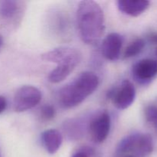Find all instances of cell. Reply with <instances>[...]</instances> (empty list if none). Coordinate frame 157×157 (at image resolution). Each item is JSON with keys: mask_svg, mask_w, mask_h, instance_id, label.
Returning a JSON list of instances; mask_svg holds the SVG:
<instances>
[{"mask_svg": "<svg viewBox=\"0 0 157 157\" xmlns=\"http://www.w3.org/2000/svg\"><path fill=\"white\" fill-rule=\"evenodd\" d=\"M67 130L68 133V136H70L71 138H79L80 136H81V126L79 122H75V121H71L67 124V126L65 127V131Z\"/></svg>", "mask_w": 157, "mask_h": 157, "instance_id": "14", "label": "cell"}, {"mask_svg": "<svg viewBox=\"0 0 157 157\" xmlns=\"http://www.w3.org/2000/svg\"><path fill=\"white\" fill-rule=\"evenodd\" d=\"M156 57H157V49H156Z\"/></svg>", "mask_w": 157, "mask_h": 157, "instance_id": "22", "label": "cell"}, {"mask_svg": "<svg viewBox=\"0 0 157 157\" xmlns=\"http://www.w3.org/2000/svg\"><path fill=\"white\" fill-rule=\"evenodd\" d=\"M7 106V101L6 98L2 96H0V113L4 111Z\"/></svg>", "mask_w": 157, "mask_h": 157, "instance_id": "17", "label": "cell"}, {"mask_svg": "<svg viewBox=\"0 0 157 157\" xmlns=\"http://www.w3.org/2000/svg\"><path fill=\"white\" fill-rule=\"evenodd\" d=\"M62 141V135L55 129L47 130L41 133V142L44 149L50 154H54L59 150Z\"/></svg>", "mask_w": 157, "mask_h": 157, "instance_id": "11", "label": "cell"}, {"mask_svg": "<svg viewBox=\"0 0 157 157\" xmlns=\"http://www.w3.org/2000/svg\"><path fill=\"white\" fill-rule=\"evenodd\" d=\"M41 58L57 64V67L49 74L48 81L58 84L65 80L75 70L81 61V54L73 48L61 47L43 54Z\"/></svg>", "mask_w": 157, "mask_h": 157, "instance_id": "3", "label": "cell"}, {"mask_svg": "<svg viewBox=\"0 0 157 157\" xmlns=\"http://www.w3.org/2000/svg\"><path fill=\"white\" fill-rule=\"evenodd\" d=\"M133 78L141 84H146L157 75V61L142 59L136 62L132 69Z\"/></svg>", "mask_w": 157, "mask_h": 157, "instance_id": "8", "label": "cell"}, {"mask_svg": "<svg viewBox=\"0 0 157 157\" xmlns=\"http://www.w3.org/2000/svg\"><path fill=\"white\" fill-rule=\"evenodd\" d=\"M150 40L153 42H157V34H153V35H150Z\"/></svg>", "mask_w": 157, "mask_h": 157, "instance_id": "19", "label": "cell"}, {"mask_svg": "<svg viewBox=\"0 0 157 157\" xmlns=\"http://www.w3.org/2000/svg\"><path fill=\"white\" fill-rule=\"evenodd\" d=\"M99 84V78L95 74L86 71L81 73L73 81L61 89L59 101L65 108L76 107L94 93Z\"/></svg>", "mask_w": 157, "mask_h": 157, "instance_id": "2", "label": "cell"}, {"mask_svg": "<svg viewBox=\"0 0 157 157\" xmlns=\"http://www.w3.org/2000/svg\"><path fill=\"white\" fill-rule=\"evenodd\" d=\"M123 45V37L118 33H110L104 38L101 45V52L105 58L116 61L121 55Z\"/></svg>", "mask_w": 157, "mask_h": 157, "instance_id": "9", "label": "cell"}, {"mask_svg": "<svg viewBox=\"0 0 157 157\" xmlns=\"http://www.w3.org/2000/svg\"><path fill=\"white\" fill-rule=\"evenodd\" d=\"M21 6L16 1L0 2V15L5 19H12L21 12Z\"/></svg>", "mask_w": 157, "mask_h": 157, "instance_id": "12", "label": "cell"}, {"mask_svg": "<svg viewBox=\"0 0 157 157\" xmlns=\"http://www.w3.org/2000/svg\"><path fill=\"white\" fill-rule=\"evenodd\" d=\"M121 157H133L131 156H121Z\"/></svg>", "mask_w": 157, "mask_h": 157, "instance_id": "21", "label": "cell"}, {"mask_svg": "<svg viewBox=\"0 0 157 157\" xmlns=\"http://www.w3.org/2000/svg\"><path fill=\"white\" fill-rule=\"evenodd\" d=\"M110 117L107 111L101 112L94 117L87 128L90 139L96 144L104 142L110 133Z\"/></svg>", "mask_w": 157, "mask_h": 157, "instance_id": "7", "label": "cell"}, {"mask_svg": "<svg viewBox=\"0 0 157 157\" xmlns=\"http://www.w3.org/2000/svg\"><path fill=\"white\" fill-rule=\"evenodd\" d=\"M2 38H1V36H0V46L2 45Z\"/></svg>", "mask_w": 157, "mask_h": 157, "instance_id": "20", "label": "cell"}, {"mask_svg": "<svg viewBox=\"0 0 157 157\" xmlns=\"http://www.w3.org/2000/svg\"><path fill=\"white\" fill-rule=\"evenodd\" d=\"M77 21L84 42L94 44L101 39L105 30V20L98 3L91 0L81 1L77 11Z\"/></svg>", "mask_w": 157, "mask_h": 157, "instance_id": "1", "label": "cell"}, {"mask_svg": "<svg viewBox=\"0 0 157 157\" xmlns=\"http://www.w3.org/2000/svg\"><path fill=\"white\" fill-rule=\"evenodd\" d=\"M145 41L142 38H137L132 41L127 48L124 53V58H130L139 55L144 48Z\"/></svg>", "mask_w": 157, "mask_h": 157, "instance_id": "13", "label": "cell"}, {"mask_svg": "<svg viewBox=\"0 0 157 157\" xmlns=\"http://www.w3.org/2000/svg\"><path fill=\"white\" fill-rule=\"evenodd\" d=\"M153 141L150 134L133 133L126 136L120 142L116 153L119 157H147L153 152Z\"/></svg>", "mask_w": 157, "mask_h": 157, "instance_id": "4", "label": "cell"}, {"mask_svg": "<svg viewBox=\"0 0 157 157\" xmlns=\"http://www.w3.org/2000/svg\"><path fill=\"white\" fill-rule=\"evenodd\" d=\"M145 117L147 121L151 124L157 122V107L148 106L145 110Z\"/></svg>", "mask_w": 157, "mask_h": 157, "instance_id": "15", "label": "cell"}, {"mask_svg": "<svg viewBox=\"0 0 157 157\" xmlns=\"http://www.w3.org/2000/svg\"><path fill=\"white\" fill-rule=\"evenodd\" d=\"M41 116L43 119L49 121L55 117V110L52 105H44L41 108Z\"/></svg>", "mask_w": 157, "mask_h": 157, "instance_id": "16", "label": "cell"}, {"mask_svg": "<svg viewBox=\"0 0 157 157\" xmlns=\"http://www.w3.org/2000/svg\"><path fill=\"white\" fill-rule=\"evenodd\" d=\"M149 6L150 2L146 0H120L117 2L119 10L133 17L139 16L148 9Z\"/></svg>", "mask_w": 157, "mask_h": 157, "instance_id": "10", "label": "cell"}, {"mask_svg": "<svg viewBox=\"0 0 157 157\" xmlns=\"http://www.w3.org/2000/svg\"><path fill=\"white\" fill-rule=\"evenodd\" d=\"M41 93L33 86H22L16 90L14 96V109L17 112H23L33 108L41 101Z\"/></svg>", "mask_w": 157, "mask_h": 157, "instance_id": "5", "label": "cell"}, {"mask_svg": "<svg viewBox=\"0 0 157 157\" xmlns=\"http://www.w3.org/2000/svg\"><path fill=\"white\" fill-rule=\"evenodd\" d=\"M136 98V90L128 80H124L118 87L108 92V98L120 110H125L132 105Z\"/></svg>", "mask_w": 157, "mask_h": 157, "instance_id": "6", "label": "cell"}, {"mask_svg": "<svg viewBox=\"0 0 157 157\" xmlns=\"http://www.w3.org/2000/svg\"><path fill=\"white\" fill-rule=\"evenodd\" d=\"M73 157H88L87 155L84 152H79V153H77L76 154H75Z\"/></svg>", "mask_w": 157, "mask_h": 157, "instance_id": "18", "label": "cell"}]
</instances>
